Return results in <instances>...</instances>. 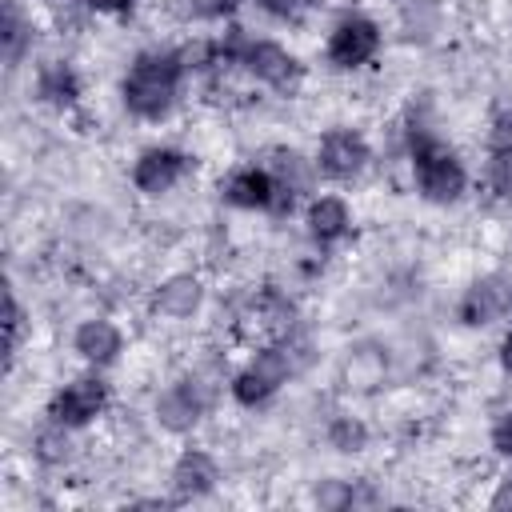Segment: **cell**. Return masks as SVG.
<instances>
[{
  "label": "cell",
  "instance_id": "obj_1",
  "mask_svg": "<svg viewBox=\"0 0 512 512\" xmlns=\"http://www.w3.org/2000/svg\"><path fill=\"white\" fill-rule=\"evenodd\" d=\"M184 72H188L184 52H172V48H148V52H140L128 64L124 80H120L124 108L136 120H164L172 112L176 96H180Z\"/></svg>",
  "mask_w": 512,
  "mask_h": 512
},
{
  "label": "cell",
  "instance_id": "obj_2",
  "mask_svg": "<svg viewBox=\"0 0 512 512\" xmlns=\"http://www.w3.org/2000/svg\"><path fill=\"white\" fill-rule=\"evenodd\" d=\"M216 52H220V64H236L240 72H248L256 84H264L272 92H292L300 80V60L276 40H256V36H244L240 28H232L216 44Z\"/></svg>",
  "mask_w": 512,
  "mask_h": 512
},
{
  "label": "cell",
  "instance_id": "obj_3",
  "mask_svg": "<svg viewBox=\"0 0 512 512\" xmlns=\"http://www.w3.org/2000/svg\"><path fill=\"white\" fill-rule=\"evenodd\" d=\"M408 156H412L416 192H420L428 204H456V200L468 192V168H464V160H460L448 144H440L436 136L416 132Z\"/></svg>",
  "mask_w": 512,
  "mask_h": 512
},
{
  "label": "cell",
  "instance_id": "obj_4",
  "mask_svg": "<svg viewBox=\"0 0 512 512\" xmlns=\"http://www.w3.org/2000/svg\"><path fill=\"white\" fill-rule=\"evenodd\" d=\"M288 376H292V356H288V348H284V344H264V348L232 376V396H236V404H244V408H260V404H268V400L280 392V384H288Z\"/></svg>",
  "mask_w": 512,
  "mask_h": 512
},
{
  "label": "cell",
  "instance_id": "obj_5",
  "mask_svg": "<svg viewBox=\"0 0 512 512\" xmlns=\"http://www.w3.org/2000/svg\"><path fill=\"white\" fill-rule=\"evenodd\" d=\"M224 200L232 208H248V212H292V204H296V196L276 180V172L268 164H244V168L228 172Z\"/></svg>",
  "mask_w": 512,
  "mask_h": 512
},
{
  "label": "cell",
  "instance_id": "obj_6",
  "mask_svg": "<svg viewBox=\"0 0 512 512\" xmlns=\"http://www.w3.org/2000/svg\"><path fill=\"white\" fill-rule=\"evenodd\" d=\"M376 52H380V24L368 20V16H360V12L340 16V20L332 24L328 40H324V56H328V64L340 68V72H356V68L372 64Z\"/></svg>",
  "mask_w": 512,
  "mask_h": 512
},
{
  "label": "cell",
  "instance_id": "obj_7",
  "mask_svg": "<svg viewBox=\"0 0 512 512\" xmlns=\"http://www.w3.org/2000/svg\"><path fill=\"white\" fill-rule=\"evenodd\" d=\"M368 160H372V152H368V140L360 132H352V128H328L320 136V144H316L312 168L324 180L344 184V180H356L368 168Z\"/></svg>",
  "mask_w": 512,
  "mask_h": 512
},
{
  "label": "cell",
  "instance_id": "obj_8",
  "mask_svg": "<svg viewBox=\"0 0 512 512\" xmlns=\"http://www.w3.org/2000/svg\"><path fill=\"white\" fill-rule=\"evenodd\" d=\"M108 404V384L88 372V376H76L68 380L64 388H56V396L48 400V420L64 424V428H84L92 424Z\"/></svg>",
  "mask_w": 512,
  "mask_h": 512
},
{
  "label": "cell",
  "instance_id": "obj_9",
  "mask_svg": "<svg viewBox=\"0 0 512 512\" xmlns=\"http://www.w3.org/2000/svg\"><path fill=\"white\" fill-rule=\"evenodd\" d=\"M192 172V156L180 152V148H168V144H156V148H144L132 164V184L136 192L144 196H164L172 192L184 176Z\"/></svg>",
  "mask_w": 512,
  "mask_h": 512
},
{
  "label": "cell",
  "instance_id": "obj_10",
  "mask_svg": "<svg viewBox=\"0 0 512 512\" xmlns=\"http://www.w3.org/2000/svg\"><path fill=\"white\" fill-rule=\"evenodd\" d=\"M512 312V276H484L460 296V320L468 328H484Z\"/></svg>",
  "mask_w": 512,
  "mask_h": 512
},
{
  "label": "cell",
  "instance_id": "obj_11",
  "mask_svg": "<svg viewBox=\"0 0 512 512\" xmlns=\"http://www.w3.org/2000/svg\"><path fill=\"white\" fill-rule=\"evenodd\" d=\"M208 408V396L200 388V380H176L168 384L160 396H156V420L168 428V432H188L200 424Z\"/></svg>",
  "mask_w": 512,
  "mask_h": 512
},
{
  "label": "cell",
  "instance_id": "obj_12",
  "mask_svg": "<svg viewBox=\"0 0 512 512\" xmlns=\"http://www.w3.org/2000/svg\"><path fill=\"white\" fill-rule=\"evenodd\" d=\"M72 352L80 360H88L92 368H104V364H112L124 352V332L112 320H104V316L80 320L76 332H72Z\"/></svg>",
  "mask_w": 512,
  "mask_h": 512
},
{
  "label": "cell",
  "instance_id": "obj_13",
  "mask_svg": "<svg viewBox=\"0 0 512 512\" xmlns=\"http://www.w3.org/2000/svg\"><path fill=\"white\" fill-rule=\"evenodd\" d=\"M216 480H220V464H216V456L204 452V448H184V452L176 456V464H172V492H176L180 500H200V496H208V492L216 488Z\"/></svg>",
  "mask_w": 512,
  "mask_h": 512
},
{
  "label": "cell",
  "instance_id": "obj_14",
  "mask_svg": "<svg viewBox=\"0 0 512 512\" xmlns=\"http://www.w3.org/2000/svg\"><path fill=\"white\" fill-rule=\"evenodd\" d=\"M304 224H308V236L320 248H328L352 232V208L344 196H312L304 208Z\"/></svg>",
  "mask_w": 512,
  "mask_h": 512
},
{
  "label": "cell",
  "instance_id": "obj_15",
  "mask_svg": "<svg viewBox=\"0 0 512 512\" xmlns=\"http://www.w3.org/2000/svg\"><path fill=\"white\" fill-rule=\"evenodd\" d=\"M200 304H204V280L192 276V272L168 276V280L156 288V296H152V308H156L164 320H188V316L200 312Z\"/></svg>",
  "mask_w": 512,
  "mask_h": 512
},
{
  "label": "cell",
  "instance_id": "obj_16",
  "mask_svg": "<svg viewBox=\"0 0 512 512\" xmlns=\"http://www.w3.org/2000/svg\"><path fill=\"white\" fill-rule=\"evenodd\" d=\"M36 96L44 100V104H52V108H72L76 100H80V76L72 72V64H64V60H48V64H40V72H36Z\"/></svg>",
  "mask_w": 512,
  "mask_h": 512
},
{
  "label": "cell",
  "instance_id": "obj_17",
  "mask_svg": "<svg viewBox=\"0 0 512 512\" xmlns=\"http://www.w3.org/2000/svg\"><path fill=\"white\" fill-rule=\"evenodd\" d=\"M484 184L496 200L512 204V144L508 148H492L488 156V168H484Z\"/></svg>",
  "mask_w": 512,
  "mask_h": 512
},
{
  "label": "cell",
  "instance_id": "obj_18",
  "mask_svg": "<svg viewBox=\"0 0 512 512\" xmlns=\"http://www.w3.org/2000/svg\"><path fill=\"white\" fill-rule=\"evenodd\" d=\"M328 440H332L340 452H360V448H364V440H368V432H364V424H360V420L340 416V420H332Z\"/></svg>",
  "mask_w": 512,
  "mask_h": 512
},
{
  "label": "cell",
  "instance_id": "obj_19",
  "mask_svg": "<svg viewBox=\"0 0 512 512\" xmlns=\"http://www.w3.org/2000/svg\"><path fill=\"white\" fill-rule=\"evenodd\" d=\"M24 40H28V24H24L20 8H16V4H8V12H4V52H8V60H12V64L20 60Z\"/></svg>",
  "mask_w": 512,
  "mask_h": 512
},
{
  "label": "cell",
  "instance_id": "obj_20",
  "mask_svg": "<svg viewBox=\"0 0 512 512\" xmlns=\"http://www.w3.org/2000/svg\"><path fill=\"white\" fill-rule=\"evenodd\" d=\"M20 332H24V312H20L16 296L8 292V296H4V340H8V356H16V348H20Z\"/></svg>",
  "mask_w": 512,
  "mask_h": 512
},
{
  "label": "cell",
  "instance_id": "obj_21",
  "mask_svg": "<svg viewBox=\"0 0 512 512\" xmlns=\"http://www.w3.org/2000/svg\"><path fill=\"white\" fill-rule=\"evenodd\" d=\"M488 440H492V452H496V456L512 460V412H500V416H496Z\"/></svg>",
  "mask_w": 512,
  "mask_h": 512
},
{
  "label": "cell",
  "instance_id": "obj_22",
  "mask_svg": "<svg viewBox=\"0 0 512 512\" xmlns=\"http://www.w3.org/2000/svg\"><path fill=\"white\" fill-rule=\"evenodd\" d=\"M240 4L244 0H192V12L200 20H228V16H236Z\"/></svg>",
  "mask_w": 512,
  "mask_h": 512
},
{
  "label": "cell",
  "instance_id": "obj_23",
  "mask_svg": "<svg viewBox=\"0 0 512 512\" xmlns=\"http://www.w3.org/2000/svg\"><path fill=\"white\" fill-rule=\"evenodd\" d=\"M304 4H308V0H256V8H264V12L276 16V20H292Z\"/></svg>",
  "mask_w": 512,
  "mask_h": 512
},
{
  "label": "cell",
  "instance_id": "obj_24",
  "mask_svg": "<svg viewBox=\"0 0 512 512\" xmlns=\"http://www.w3.org/2000/svg\"><path fill=\"white\" fill-rule=\"evenodd\" d=\"M508 144H512V112L496 116L492 124V148H508Z\"/></svg>",
  "mask_w": 512,
  "mask_h": 512
},
{
  "label": "cell",
  "instance_id": "obj_25",
  "mask_svg": "<svg viewBox=\"0 0 512 512\" xmlns=\"http://www.w3.org/2000/svg\"><path fill=\"white\" fill-rule=\"evenodd\" d=\"M136 0H88L92 12H104V16H120V12H132Z\"/></svg>",
  "mask_w": 512,
  "mask_h": 512
},
{
  "label": "cell",
  "instance_id": "obj_26",
  "mask_svg": "<svg viewBox=\"0 0 512 512\" xmlns=\"http://www.w3.org/2000/svg\"><path fill=\"white\" fill-rule=\"evenodd\" d=\"M500 368L512 376V332L504 336V344H500Z\"/></svg>",
  "mask_w": 512,
  "mask_h": 512
},
{
  "label": "cell",
  "instance_id": "obj_27",
  "mask_svg": "<svg viewBox=\"0 0 512 512\" xmlns=\"http://www.w3.org/2000/svg\"><path fill=\"white\" fill-rule=\"evenodd\" d=\"M500 500H512V480L504 484V496H500ZM500 500H496V504H500Z\"/></svg>",
  "mask_w": 512,
  "mask_h": 512
}]
</instances>
